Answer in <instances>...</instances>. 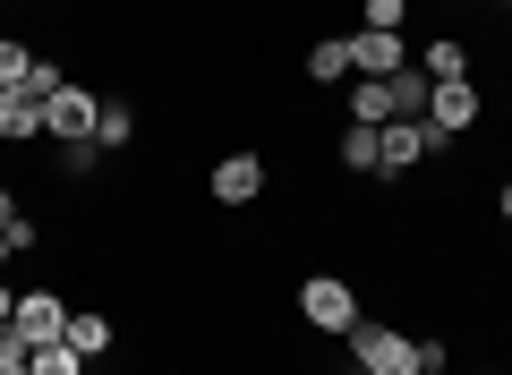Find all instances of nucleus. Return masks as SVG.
<instances>
[{"instance_id":"nucleus-15","label":"nucleus","mask_w":512,"mask_h":375,"mask_svg":"<svg viewBox=\"0 0 512 375\" xmlns=\"http://www.w3.org/2000/svg\"><path fill=\"white\" fill-rule=\"evenodd\" d=\"M128 137H137V111H128V103H103V120H94V145H103V154H120Z\"/></svg>"},{"instance_id":"nucleus-26","label":"nucleus","mask_w":512,"mask_h":375,"mask_svg":"<svg viewBox=\"0 0 512 375\" xmlns=\"http://www.w3.org/2000/svg\"><path fill=\"white\" fill-rule=\"evenodd\" d=\"M342 375H367V367H342Z\"/></svg>"},{"instance_id":"nucleus-5","label":"nucleus","mask_w":512,"mask_h":375,"mask_svg":"<svg viewBox=\"0 0 512 375\" xmlns=\"http://www.w3.org/2000/svg\"><path fill=\"white\" fill-rule=\"evenodd\" d=\"M69 316H77V307L60 299V290H26V299H18V316H9V333H26V350H43V341H60V333H69Z\"/></svg>"},{"instance_id":"nucleus-7","label":"nucleus","mask_w":512,"mask_h":375,"mask_svg":"<svg viewBox=\"0 0 512 375\" xmlns=\"http://www.w3.org/2000/svg\"><path fill=\"white\" fill-rule=\"evenodd\" d=\"M427 154H436L427 120H384V154H376V171H384V179H393V171H419Z\"/></svg>"},{"instance_id":"nucleus-25","label":"nucleus","mask_w":512,"mask_h":375,"mask_svg":"<svg viewBox=\"0 0 512 375\" xmlns=\"http://www.w3.org/2000/svg\"><path fill=\"white\" fill-rule=\"evenodd\" d=\"M9 256H18V248H9V231H0V265H9Z\"/></svg>"},{"instance_id":"nucleus-6","label":"nucleus","mask_w":512,"mask_h":375,"mask_svg":"<svg viewBox=\"0 0 512 375\" xmlns=\"http://www.w3.org/2000/svg\"><path fill=\"white\" fill-rule=\"evenodd\" d=\"M205 188H214V205H256L265 188H274V179H265V162H256V154H222Z\"/></svg>"},{"instance_id":"nucleus-24","label":"nucleus","mask_w":512,"mask_h":375,"mask_svg":"<svg viewBox=\"0 0 512 375\" xmlns=\"http://www.w3.org/2000/svg\"><path fill=\"white\" fill-rule=\"evenodd\" d=\"M495 214H504V222H512V179H504V188H495Z\"/></svg>"},{"instance_id":"nucleus-12","label":"nucleus","mask_w":512,"mask_h":375,"mask_svg":"<svg viewBox=\"0 0 512 375\" xmlns=\"http://www.w3.org/2000/svg\"><path fill=\"white\" fill-rule=\"evenodd\" d=\"M60 341H69L77 358H103L111 341H120V324H111V316H69V333H60Z\"/></svg>"},{"instance_id":"nucleus-14","label":"nucleus","mask_w":512,"mask_h":375,"mask_svg":"<svg viewBox=\"0 0 512 375\" xmlns=\"http://www.w3.org/2000/svg\"><path fill=\"white\" fill-rule=\"evenodd\" d=\"M308 77H316V86H350V43L325 35V43L308 52Z\"/></svg>"},{"instance_id":"nucleus-23","label":"nucleus","mask_w":512,"mask_h":375,"mask_svg":"<svg viewBox=\"0 0 512 375\" xmlns=\"http://www.w3.org/2000/svg\"><path fill=\"white\" fill-rule=\"evenodd\" d=\"M9 316H18V290H9V282H0V324H9Z\"/></svg>"},{"instance_id":"nucleus-19","label":"nucleus","mask_w":512,"mask_h":375,"mask_svg":"<svg viewBox=\"0 0 512 375\" xmlns=\"http://www.w3.org/2000/svg\"><path fill=\"white\" fill-rule=\"evenodd\" d=\"M26 69H35V52H26V43H9V35H0V86H26Z\"/></svg>"},{"instance_id":"nucleus-17","label":"nucleus","mask_w":512,"mask_h":375,"mask_svg":"<svg viewBox=\"0 0 512 375\" xmlns=\"http://www.w3.org/2000/svg\"><path fill=\"white\" fill-rule=\"evenodd\" d=\"M26 367L35 375H86V358H77L69 341H43V350H26Z\"/></svg>"},{"instance_id":"nucleus-8","label":"nucleus","mask_w":512,"mask_h":375,"mask_svg":"<svg viewBox=\"0 0 512 375\" xmlns=\"http://www.w3.org/2000/svg\"><path fill=\"white\" fill-rule=\"evenodd\" d=\"M393 69H410V43L359 26V35H350V77H393Z\"/></svg>"},{"instance_id":"nucleus-13","label":"nucleus","mask_w":512,"mask_h":375,"mask_svg":"<svg viewBox=\"0 0 512 375\" xmlns=\"http://www.w3.org/2000/svg\"><path fill=\"white\" fill-rule=\"evenodd\" d=\"M376 154H384V128L350 120V128H342V171H376Z\"/></svg>"},{"instance_id":"nucleus-3","label":"nucleus","mask_w":512,"mask_h":375,"mask_svg":"<svg viewBox=\"0 0 512 375\" xmlns=\"http://www.w3.org/2000/svg\"><path fill=\"white\" fill-rule=\"evenodd\" d=\"M478 120H487V111H478V86H470V77H444V86L427 94V137H436V145L470 137Z\"/></svg>"},{"instance_id":"nucleus-18","label":"nucleus","mask_w":512,"mask_h":375,"mask_svg":"<svg viewBox=\"0 0 512 375\" xmlns=\"http://www.w3.org/2000/svg\"><path fill=\"white\" fill-rule=\"evenodd\" d=\"M410 0H359V26H376V35H402Z\"/></svg>"},{"instance_id":"nucleus-16","label":"nucleus","mask_w":512,"mask_h":375,"mask_svg":"<svg viewBox=\"0 0 512 375\" xmlns=\"http://www.w3.org/2000/svg\"><path fill=\"white\" fill-rule=\"evenodd\" d=\"M419 69L436 77V86H444V77H470V52H461V35H444V43H427V60H419Z\"/></svg>"},{"instance_id":"nucleus-4","label":"nucleus","mask_w":512,"mask_h":375,"mask_svg":"<svg viewBox=\"0 0 512 375\" xmlns=\"http://www.w3.org/2000/svg\"><path fill=\"white\" fill-rule=\"evenodd\" d=\"M94 120H103V94L60 86V94H52V111H43V137H52V145H94Z\"/></svg>"},{"instance_id":"nucleus-11","label":"nucleus","mask_w":512,"mask_h":375,"mask_svg":"<svg viewBox=\"0 0 512 375\" xmlns=\"http://www.w3.org/2000/svg\"><path fill=\"white\" fill-rule=\"evenodd\" d=\"M427 94H436L427 69H393V120H427Z\"/></svg>"},{"instance_id":"nucleus-22","label":"nucleus","mask_w":512,"mask_h":375,"mask_svg":"<svg viewBox=\"0 0 512 375\" xmlns=\"http://www.w3.org/2000/svg\"><path fill=\"white\" fill-rule=\"evenodd\" d=\"M9 222H18V197H9V179H0V231H9Z\"/></svg>"},{"instance_id":"nucleus-21","label":"nucleus","mask_w":512,"mask_h":375,"mask_svg":"<svg viewBox=\"0 0 512 375\" xmlns=\"http://www.w3.org/2000/svg\"><path fill=\"white\" fill-rule=\"evenodd\" d=\"M419 375H453V367H444V341H427V367Z\"/></svg>"},{"instance_id":"nucleus-2","label":"nucleus","mask_w":512,"mask_h":375,"mask_svg":"<svg viewBox=\"0 0 512 375\" xmlns=\"http://www.w3.org/2000/svg\"><path fill=\"white\" fill-rule=\"evenodd\" d=\"M299 316H308L325 341H350V324H359V290H350L342 273H308V282H299Z\"/></svg>"},{"instance_id":"nucleus-10","label":"nucleus","mask_w":512,"mask_h":375,"mask_svg":"<svg viewBox=\"0 0 512 375\" xmlns=\"http://www.w3.org/2000/svg\"><path fill=\"white\" fill-rule=\"evenodd\" d=\"M350 120H367V128L393 120V77H350Z\"/></svg>"},{"instance_id":"nucleus-20","label":"nucleus","mask_w":512,"mask_h":375,"mask_svg":"<svg viewBox=\"0 0 512 375\" xmlns=\"http://www.w3.org/2000/svg\"><path fill=\"white\" fill-rule=\"evenodd\" d=\"M94 162H103V145H60V171L69 179H94Z\"/></svg>"},{"instance_id":"nucleus-27","label":"nucleus","mask_w":512,"mask_h":375,"mask_svg":"<svg viewBox=\"0 0 512 375\" xmlns=\"http://www.w3.org/2000/svg\"><path fill=\"white\" fill-rule=\"evenodd\" d=\"M487 375H495V367H487Z\"/></svg>"},{"instance_id":"nucleus-1","label":"nucleus","mask_w":512,"mask_h":375,"mask_svg":"<svg viewBox=\"0 0 512 375\" xmlns=\"http://www.w3.org/2000/svg\"><path fill=\"white\" fill-rule=\"evenodd\" d=\"M350 367H367V375H419L427 367V341H410L402 324H350Z\"/></svg>"},{"instance_id":"nucleus-9","label":"nucleus","mask_w":512,"mask_h":375,"mask_svg":"<svg viewBox=\"0 0 512 375\" xmlns=\"http://www.w3.org/2000/svg\"><path fill=\"white\" fill-rule=\"evenodd\" d=\"M43 94H26V86H0V145H26V137H43Z\"/></svg>"}]
</instances>
